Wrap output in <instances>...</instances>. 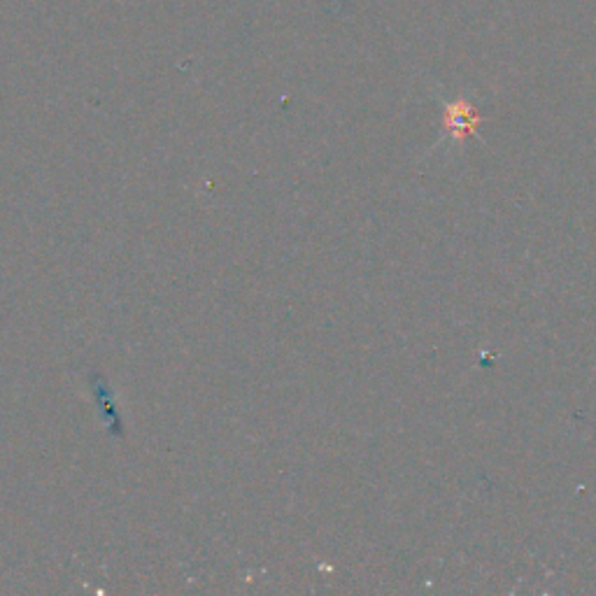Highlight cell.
Returning a JSON list of instances; mask_svg holds the SVG:
<instances>
[{"instance_id":"obj_1","label":"cell","mask_w":596,"mask_h":596,"mask_svg":"<svg viewBox=\"0 0 596 596\" xmlns=\"http://www.w3.org/2000/svg\"><path fill=\"white\" fill-rule=\"evenodd\" d=\"M473 124H475V119H471V112L466 108L450 112V129H454V133L466 135V133H471Z\"/></svg>"}]
</instances>
